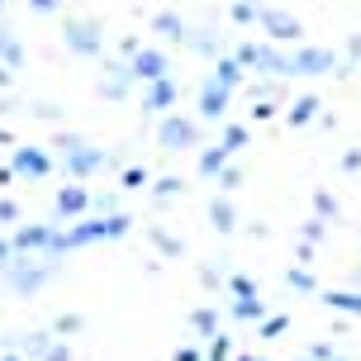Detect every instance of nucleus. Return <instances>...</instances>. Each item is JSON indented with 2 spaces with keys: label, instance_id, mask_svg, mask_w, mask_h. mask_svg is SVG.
I'll use <instances>...</instances> for the list:
<instances>
[{
  "label": "nucleus",
  "instance_id": "nucleus-1",
  "mask_svg": "<svg viewBox=\"0 0 361 361\" xmlns=\"http://www.w3.org/2000/svg\"><path fill=\"white\" fill-rule=\"evenodd\" d=\"M128 228H133V219H128L124 209H114V214H90V219H81V224H72V228L57 224L48 252L62 257V252H81L90 243H114V238H124Z\"/></svg>",
  "mask_w": 361,
  "mask_h": 361
},
{
  "label": "nucleus",
  "instance_id": "nucleus-2",
  "mask_svg": "<svg viewBox=\"0 0 361 361\" xmlns=\"http://www.w3.org/2000/svg\"><path fill=\"white\" fill-rule=\"evenodd\" d=\"M19 262H5V286L15 290V295H34L53 281V262H24V252H15Z\"/></svg>",
  "mask_w": 361,
  "mask_h": 361
},
{
  "label": "nucleus",
  "instance_id": "nucleus-3",
  "mask_svg": "<svg viewBox=\"0 0 361 361\" xmlns=\"http://www.w3.org/2000/svg\"><path fill=\"white\" fill-rule=\"evenodd\" d=\"M62 43L72 48L76 57H105V34L95 19H62Z\"/></svg>",
  "mask_w": 361,
  "mask_h": 361
},
{
  "label": "nucleus",
  "instance_id": "nucleus-4",
  "mask_svg": "<svg viewBox=\"0 0 361 361\" xmlns=\"http://www.w3.org/2000/svg\"><path fill=\"white\" fill-rule=\"evenodd\" d=\"M200 138V124L195 119H185V114H162L157 119V143H162V152H185V147H195Z\"/></svg>",
  "mask_w": 361,
  "mask_h": 361
},
{
  "label": "nucleus",
  "instance_id": "nucleus-5",
  "mask_svg": "<svg viewBox=\"0 0 361 361\" xmlns=\"http://www.w3.org/2000/svg\"><path fill=\"white\" fill-rule=\"evenodd\" d=\"M180 100V90H176V76H157V81H147L143 90V114H152V119H162V114H171Z\"/></svg>",
  "mask_w": 361,
  "mask_h": 361
},
{
  "label": "nucleus",
  "instance_id": "nucleus-6",
  "mask_svg": "<svg viewBox=\"0 0 361 361\" xmlns=\"http://www.w3.org/2000/svg\"><path fill=\"white\" fill-rule=\"evenodd\" d=\"M290 62H295V76H328V72H338V53H333V48H295Z\"/></svg>",
  "mask_w": 361,
  "mask_h": 361
},
{
  "label": "nucleus",
  "instance_id": "nucleus-7",
  "mask_svg": "<svg viewBox=\"0 0 361 361\" xmlns=\"http://www.w3.org/2000/svg\"><path fill=\"white\" fill-rule=\"evenodd\" d=\"M128 67H133V81H143V86H147V81H157V76H171L166 53H162V48H147V43L128 57Z\"/></svg>",
  "mask_w": 361,
  "mask_h": 361
},
{
  "label": "nucleus",
  "instance_id": "nucleus-8",
  "mask_svg": "<svg viewBox=\"0 0 361 361\" xmlns=\"http://www.w3.org/2000/svg\"><path fill=\"white\" fill-rule=\"evenodd\" d=\"M90 214V190L86 185H62L53 200V224H67V219Z\"/></svg>",
  "mask_w": 361,
  "mask_h": 361
},
{
  "label": "nucleus",
  "instance_id": "nucleus-9",
  "mask_svg": "<svg viewBox=\"0 0 361 361\" xmlns=\"http://www.w3.org/2000/svg\"><path fill=\"white\" fill-rule=\"evenodd\" d=\"M262 29H267L271 43H300L305 38V24L286 10H262Z\"/></svg>",
  "mask_w": 361,
  "mask_h": 361
},
{
  "label": "nucleus",
  "instance_id": "nucleus-10",
  "mask_svg": "<svg viewBox=\"0 0 361 361\" xmlns=\"http://www.w3.org/2000/svg\"><path fill=\"white\" fill-rule=\"evenodd\" d=\"M10 166H15V176H29V180L53 176V157H48L43 147H15V157H10Z\"/></svg>",
  "mask_w": 361,
  "mask_h": 361
},
{
  "label": "nucleus",
  "instance_id": "nucleus-11",
  "mask_svg": "<svg viewBox=\"0 0 361 361\" xmlns=\"http://www.w3.org/2000/svg\"><path fill=\"white\" fill-rule=\"evenodd\" d=\"M62 162H67V171H72V176H95L100 166H109V152L81 143V147H72V152H62Z\"/></svg>",
  "mask_w": 361,
  "mask_h": 361
},
{
  "label": "nucleus",
  "instance_id": "nucleus-12",
  "mask_svg": "<svg viewBox=\"0 0 361 361\" xmlns=\"http://www.w3.org/2000/svg\"><path fill=\"white\" fill-rule=\"evenodd\" d=\"M228 100H233V90H224L219 81H204L200 86V100H195V109H200V119H224L228 114Z\"/></svg>",
  "mask_w": 361,
  "mask_h": 361
},
{
  "label": "nucleus",
  "instance_id": "nucleus-13",
  "mask_svg": "<svg viewBox=\"0 0 361 361\" xmlns=\"http://www.w3.org/2000/svg\"><path fill=\"white\" fill-rule=\"evenodd\" d=\"M53 228H57V224H24L19 233H10V243H15V252H48Z\"/></svg>",
  "mask_w": 361,
  "mask_h": 361
},
{
  "label": "nucleus",
  "instance_id": "nucleus-14",
  "mask_svg": "<svg viewBox=\"0 0 361 361\" xmlns=\"http://www.w3.org/2000/svg\"><path fill=\"white\" fill-rule=\"evenodd\" d=\"M209 81H219L224 90H238L243 81H247V67H243L233 53H219V57H214V72H209Z\"/></svg>",
  "mask_w": 361,
  "mask_h": 361
},
{
  "label": "nucleus",
  "instance_id": "nucleus-15",
  "mask_svg": "<svg viewBox=\"0 0 361 361\" xmlns=\"http://www.w3.org/2000/svg\"><path fill=\"white\" fill-rule=\"evenodd\" d=\"M128 86H133V67H128V57H124V62H109L105 76H100V90H105L109 100H124Z\"/></svg>",
  "mask_w": 361,
  "mask_h": 361
},
{
  "label": "nucleus",
  "instance_id": "nucleus-16",
  "mask_svg": "<svg viewBox=\"0 0 361 361\" xmlns=\"http://www.w3.org/2000/svg\"><path fill=\"white\" fill-rule=\"evenodd\" d=\"M0 62L15 67V72H24V62H29V48L19 43V34L5 24V19H0Z\"/></svg>",
  "mask_w": 361,
  "mask_h": 361
},
{
  "label": "nucleus",
  "instance_id": "nucleus-17",
  "mask_svg": "<svg viewBox=\"0 0 361 361\" xmlns=\"http://www.w3.org/2000/svg\"><path fill=\"white\" fill-rule=\"evenodd\" d=\"M209 224H214V233H224V238L238 228V209H233V200H228V195L209 200Z\"/></svg>",
  "mask_w": 361,
  "mask_h": 361
},
{
  "label": "nucleus",
  "instance_id": "nucleus-18",
  "mask_svg": "<svg viewBox=\"0 0 361 361\" xmlns=\"http://www.w3.org/2000/svg\"><path fill=\"white\" fill-rule=\"evenodd\" d=\"M319 300L333 314H357L361 319V290H319Z\"/></svg>",
  "mask_w": 361,
  "mask_h": 361
},
{
  "label": "nucleus",
  "instance_id": "nucleus-19",
  "mask_svg": "<svg viewBox=\"0 0 361 361\" xmlns=\"http://www.w3.org/2000/svg\"><path fill=\"white\" fill-rule=\"evenodd\" d=\"M152 29L162 38H171V43H185V38H190V29H185V19H180L176 10H157V15H152Z\"/></svg>",
  "mask_w": 361,
  "mask_h": 361
},
{
  "label": "nucleus",
  "instance_id": "nucleus-20",
  "mask_svg": "<svg viewBox=\"0 0 361 361\" xmlns=\"http://www.w3.org/2000/svg\"><path fill=\"white\" fill-rule=\"evenodd\" d=\"M309 119H319V95H300V100L286 109V124L290 128H305Z\"/></svg>",
  "mask_w": 361,
  "mask_h": 361
},
{
  "label": "nucleus",
  "instance_id": "nucleus-21",
  "mask_svg": "<svg viewBox=\"0 0 361 361\" xmlns=\"http://www.w3.org/2000/svg\"><path fill=\"white\" fill-rule=\"evenodd\" d=\"M200 176H204V180H214L219 176V171H224V166H228V147H224V143H214V147H204V152H200Z\"/></svg>",
  "mask_w": 361,
  "mask_h": 361
},
{
  "label": "nucleus",
  "instance_id": "nucleus-22",
  "mask_svg": "<svg viewBox=\"0 0 361 361\" xmlns=\"http://www.w3.org/2000/svg\"><path fill=\"white\" fill-rule=\"evenodd\" d=\"M190 328H195V333H204V338H214V333H219V309L214 305L190 309Z\"/></svg>",
  "mask_w": 361,
  "mask_h": 361
},
{
  "label": "nucleus",
  "instance_id": "nucleus-23",
  "mask_svg": "<svg viewBox=\"0 0 361 361\" xmlns=\"http://www.w3.org/2000/svg\"><path fill=\"white\" fill-rule=\"evenodd\" d=\"M262 10H267V5H257V0H233V5H228L233 24H262Z\"/></svg>",
  "mask_w": 361,
  "mask_h": 361
},
{
  "label": "nucleus",
  "instance_id": "nucleus-24",
  "mask_svg": "<svg viewBox=\"0 0 361 361\" xmlns=\"http://www.w3.org/2000/svg\"><path fill=\"white\" fill-rule=\"evenodd\" d=\"M262 53H267V43H238L233 57L247 67V72H262Z\"/></svg>",
  "mask_w": 361,
  "mask_h": 361
},
{
  "label": "nucleus",
  "instance_id": "nucleus-25",
  "mask_svg": "<svg viewBox=\"0 0 361 361\" xmlns=\"http://www.w3.org/2000/svg\"><path fill=\"white\" fill-rule=\"evenodd\" d=\"M185 48H195L200 57H219V38L209 34V29H195V34L185 38Z\"/></svg>",
  "mask_w": 361,
  "mask_h": 361
},
{
  "label": "nucleus",
  "instance_id": "nucleus-26",
  "mask_svg": "<svg viewBox=\"0 0 361 361\" xmlns=\"http://www.w3.org/2000/svg\"><path fill=\"white\" fill-rule=\"evenodd\" d=\"M180 190H185V180H180V176H162V180H152V200H157V204L176 200Z\"/></svg>",
  "mask_w": 361,
  "mask_h": 361
},
{
  "label": "nucleus",
  "instance_id": "nucleus-27",
  "mask_svg": "<svg viewBox=\"0 0 361 361\" xmlns=\"http://www.w3.org/2000/svg\"><path fill=\"white\" fill-rule=\"evenodd\" d=\"M233 319H267V305H262V295H252V300H233Z\"/></svg>",
  "mask_w": 361,
  "mask_h": 361
},
{
  "label": "nucleus",
  "instance_id": "nucleus-28",
  "mask_svg": "<svg viewBox=\"0 0 361 361\" xmlns=\"http://www.w3.org/2000/svg\"><path fill=\"white\" fill-rule=\"evenodd\" d=\"M219 143L228 147V157H233V152H243V147H247V124H228V128H224V138H219Z\"/></svg>",
  "mask_w": 361,
  "mask_h": 361
},
{
  "label": "nucleus",
  "instance_id": "nucleus-29",
  "mask_svg": "<svg viewBox=\"0 0 361 361\" xmlns=\"http://www.w3.org/2000/svg\"><path fill=\"white\" fill-rule=\"evenodd\" d=\"M204 361H233V338L214 333V338H209V352H204Z\"/></svg>",
  "mask_w": 361,
  "mask_h": 361
},
{
  "label": "nucleus",
  "instance_id": "nucleus-30",
  "mask_svg": "<svg viewBox=\"0 0 361 361\" xmlns=\"http://www.w3.org/2000/svg\"><path fill=\"white\" fill-rule=\"evenodd\" d=\"M152 247H157V252H166V257H180L185 252V247H180V238H171V233H162V228H152Z\"/></svg>",
  "mask_w": 361,
  "mask_h": 361
},
{
  "label": "nucleus",
  "instance_id": "nucleus-31",
  "mask_svg": "<svg viewBox=\"0 0 361 361\" xmlns=\"http://www.w3.org/2000/svg\"><path fill=\"white\" fill-rule=\"evenodd\" d=\"M48 347H53V338H48V333H29V338H24V352H29V357H48Z\"/></svg>",
  "mask_w": 361,
  "mask_h": 361
},
{
  "label": "nucleus",
  "instance_id": "nucleus-32",
  "mask_svg": "<svg viewBox=\"0 0 361 361\" xmlns=\"http://www.w3.org/2000/svg\"><path fill=\"white\" fill-rule=\"evenodd\" d=\"M228 290H233L238 300H252V295H262V290H257V281H252V276H228Z\"/></svg>",
  "mask_w": 361,
  "mask_h": 361
},
{
  "label": "nucleus",
  "instance_id": "nucleus-33",
  "mask_svg": "<svg viewBox=\"0 0 361 361\" xmlns=\"http://www.w3.org/2000/svg\"><path fill=\"white\" fill-rule=\"evenodd\" d=\"M214 180H219V190H224V195H233L238 185H243V171H238V166H224Z\"/></svg>",
  "mask_w": 361,
  "mask_h": 361
},
{
  "label": "nucleus",
  "instance_id": "nucleus-34",
  "mask_svg": "<svg viewBox=\"0 0 361 361\" xmlns=\"http://www.w3.org/2000/svg\"><path fill=\"white\" fill-rule=\"evenodd\" d=\"M286 328H290L286 314H267V319H262V338H281Z\"/></svg>",
  "mask_w": 361,
  "mask_h": 361
},
{
  "label": "nucleus",
  "instance_id": "nucleus-35",
  "mask_svg": "<svg viewBox=\"0 0 361 361\" xmlns=\"http://www.w3.org/2000/svg\"><path fill=\"white\" fill-rule=\"evenodd\" d=\"M119 185H124V190H143V185H147V171H143V166H124Z\"/></svg>",
  "mask_w": 361,
  "mask_h": 361
},
{
  "label": "nucleus",
  "instance_id": "nucleus-36",
  "mask_svg": "<svg viewBox=\"0 0 361 361\" xmlns=\"http://www.w3.org/2000/svg\"><path fill=\"white\" fill-rule=\"evenodd\" d=\"M314 214L319 219H338V200L328 195V190H319V195H314Z\"/></svg>",
  "mask_w": 361,
  "mask_h": 361
},
{
  "label": "nucleus",
  "instance_id": "nucleus-37",
  "mask_svg": "<svg viewBox=\"0 0 361 361\" xmlns=\"http://www.w3.org/2000/svg\"><path fill=\"white\" fill-rule=\"evenodd\" d=\"M81 324H86V319H81V314H62V319H57V338H67V333H81Z\"/></svg>",
  "mask_w": 361,
  "mask_h": 361
},
{
  "label": "nucleus",
  "instance_id": "nucleus-38",
  "mask_svg": "<svg viewBox=\"0 0 361 361\" xmlns=\"http://www.w3.org/2000/svg\"><path fill=\"white\" fill-rule=\"evenodd\" d=\"M34 119H43V124H57V119H62V105H48V100H38V105H34Z\"/></svg>",
  "mask_w": 361,
  "mask_h": 361
},
{
  "label": "nucleus",
  "instance_id": "nucleus-39",
  "mask_svg": "<svg viewBox=\"0 0 361 361\" xmlns=\"http://www.w3.org/2000/svg\"><path fill=\"white\" fill-rule=\"evenodd\" d=\"M276 109H281L276 100H257V105H252V124H267V119H276Z\"/></svg>",
  "mask_w": 361,
  "mask_h": 361
},
{
  "label": "nucleus",
  "instance_id": "nucleus-40",
  "mask_svg": "<svg viewBox=\"0 0 361 361\" xmlns=\"http://www.w3.org/2000/svg\"><path fill=\"white\" fill-rule=\"evenodd\" d=\"M286 281H290V286H295V290H319V286H314V276H309L305 267H295V271H290V276H286Z\"/></svg>",
  "mask_w": 361,
  "mask_h": 361
},
{
  "label": "nucleus",
  "instance_id": "nucleus-41",
  "mask_svg": "<svg viewBox=\"0 0 361 361\" xmlns=\"http://www.w3.org/2000/svg\"><path fill=\"white\" fill-rule=\"evenodd\" d=\"M319 238H324V219H309L305 233H300V243H319Z\"/></svg>",
  "mask_w": 361,
  "mask_h": 361
},
{
  "label": "nucleus",
  "instance_id": "nucleus-42",
  "mask_svg": "<svg viewBox=\"0 0 361 361\" xmlns=\"http://www.w3.org/2000/svg\"><path fill=\"white\" fill-rule=\"evenodd\" d=\"M29 10H34V15H57L62 0H29Z\"/></svg>",
  "mask_w": 361,
  "mask_h": 361
},
{
  "label": "nucleus",
  "instance_id": "nucleus-43",
  "mask_svg": "<svg viewBox=\"0 0 361 361\" xmlns=\"http://www.w3.org/2000/svg\"><path fill=\"white\" fill-rule=\"evenodd\" d=\"M81 143H86V138H76V133H57V152H72V147H81Z\"/></svg>",
  "mask_w": 361,
  "mask_h": 361
},
{
  "label": "nucleus",
  "instance_id": "nucleus-44",
  "mask_svg": "<svg viewBox=\"0 0 361 361\" xmlns=\"http://www.w3.org/2000/svg\"><path fill=\"white\" fill-rule=\"evenodd\" d=\"M43 361H72V347H67V343H53Z\"/></svg>",
  "mask_w": 361,
  "mask_h": 361
},
{
  "label": "nucleus",
  "instance_id": "nucleus-45",
  "mask_svg": "<svg viewBox=\"0 0 361 361\" xmlns=\"http://www.w3.org/2000/svg\"><path fill=\"white\" fill-rule=\"evenodd\" d=\"M19 219V204L15 200H0V224H15Z\"/></svg>",
  "mask_w": 361,
  "mask_h": 361
},
{
  "label": "nucleus",
  "instance_id": "nucleus-46",
  "mask_svg": "<svg viewBox=\"0 0 361 361\" xmlns=\"http://www.w3.org/2000/svg\"><path fill=\"white\" fill-rule=\"evenodd\" d=\"M200 281L214 290V286H224V271H214V267H200Z\"/></svg>",
  "mask_w": 361,
  "mask_h": 361
},
{
  "label": "nucleus",
  "instance_id": "nucleus-47",
  "mask_svg": "<svg viewBox=\"0 0 361 361\" xmlns=\"http://www.w3.org/2000/svg\"><path fill=\"white\" fill-rule=\"evenodd\" d=\"M309 357H314V361H338V352H333V347H328V343H319V347H314V352H309Z\"/></svg>",
  "mask_w": 361,
  "mask_h": 361
},
{
  "label": "nucleus",
  "instance_id": "nucleus-48",
  "mask_svg": "<svg viewBox=\"0 0 361 361\" xmlns=\"http://www.w3.org/2000/svg\"><path fill=\"white\" fill-rule=\"evenodd\" d=\"M343 171H361V152H357V147L343 152Z\"/></svg>",
  "mask_w": 361,
  "mask_h": 361
},
{
  "label": "nucleus",
  "instance_id": "nucleus-49",
  "mask_svg": "<svg viewBox=\"0 0 361 361\" xmlns=\"http://www.w3.org/2000/svg\"><path fill=\"white\" fill-rule=\"evenodd\" d=\"M171 361H204V352H200V347H180Z\"/></svg>",
  "mask_w": 361,
  "mask_h": 361
},
{
  "label": "nucleus",
  "instance_id": "nucleus-50",
  "mask_svg": "<svg viewBox=\"0 0 361 361\" xmlns=\"http://www.w3.org/2000/svg\"><path fill=\"white\" fill-rule=\"evenodd\" d=\"M15 86V67H5V62H0V90H10Z\"/></svg>",
  "mask_w": 361,
  "mask_h": 361
},
{
  "label": "nucleus",
  "instance_id": "nucleus-51",
  "mask_svg": "<svg viewBox=\"0 0 361 361\" xmlns=\"http://www.w3.org/2000/svg\"><path fill=\"white\" fill-rule=\"evenodd\" d=\"M10 257H15V243H10V238H0V267H5Z\"/></svg>",
  "mask_w": 361,
  "mask_h": 361
},
{
  "label": "nucleus",
  "instance_id": "nucleus-52",
  "mask_svg": "<svg viewBox=\"0 0 361 361\" xmlns=\"http://www.w3.org/2000/svg\"><path fill=\"white\" fill-rule=\"evenodd\" d=\"M347 53H352V57H361V34H352V38H347Z\"/></svg>",
  "mask_w": 361,
  "mask_h": 361
},
{
  "label": "nucleus",
  "instance_id": "nucleus-53",
  "mask_svg": "<svg viewBox=\"0 0 361 361\" xmlns=\"http://www.w3.org/2000/svg\"><path fill=\"white\" fill-rule=\"evenodd\" d=\"M233 361H262V357H252V352H233Z\"/></svg>",
  "mask_w": 361,
  "mask_h": 361
},
{
  "label": "nucleus",
  "instance_id": "nucleus-54",
  "mask_svg": "<svg viewBox=\"0 0 361 361\" xmlns=\"http://www.w3.org/2000/svg\"><path fill=\"white\" fill-rule=\"evenodd\" d=\"M0 361H24V357H19V352H5V357H0Z\"/></svg>",
  "mask_w": 361,
  "mask_h": 361
},
{
  "label": "nucleus",
  "instance_id": "nucleus-55",
  "mask_svg": "<svg viewBox=\"0 0 361 361\" xmlns=\"http://www.w3.org/2000/svg\"><path fill=\"white\" fill-rule=\"evenodd\" d=\"M0 19H5V0H0Z\"/></svg>",
  "mask_w": 361,
  "mask_h": 361
},
{
  "label": "nucleus",
  "instance_id": "nucleus-56",
  "mask_svg": "<svg viewBox=\"0 0 361 361\" xmlns=\"http://www.w3.org/2000/svg\"><path fill=\"white\" fill-rule=\"evenodd\" d=\"M357 286H361V267H357Z\"/></svg>",
  "mask_w": 361,
  "mask_h": 361
},
{
  "label": "nucleus",
  "instance_id": "nucleus-57",
  "mask_svg": "<svg viewBox=\"0 0 361 361\" xmlns=\"http://www.w3.org/2000/svg\"><path fill=\"white\" fill-rule=\"evenodd\" d=\"M305 361H314V357H305Z\"/></svg>",
  "mask_w": 361,
  "mask_h": 361
}]
</instances>
